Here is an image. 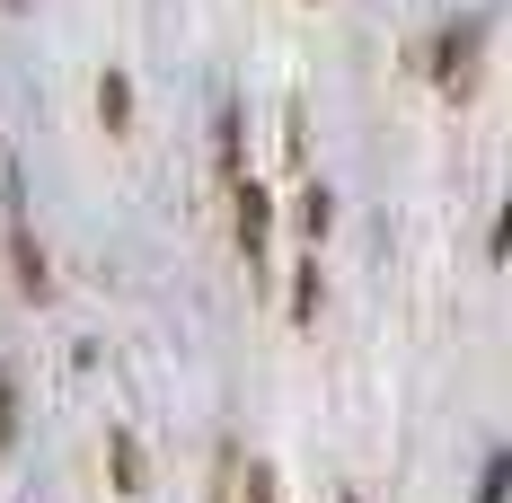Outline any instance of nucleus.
Returning a JSON list of instances; mask_svg holds the SVG:
<instances>
[{
  "mask_svg": "<svg viewBox=\"0 0 512 503\" xmlns=\"http://www.w3.org/2000/svg\"><path fill=\"white\" fill-rule=\"evenodd\" d=\"M345 503H354V495H345Z\"/></svg>",
  "mask_w": 512,
  "mask_h": 503,
  "instance_id": "obj_5",
  "label": "nucleus"
},
{
  "mask_svg": "<svg viewBox=\"0 0 512 503\" xmlns=\"http://www.w3.org/2000/svg\"><path fill=\"white\" fill-rule=\"evenodd\" d=\"M248 503H274V468H248Z\"/></svg>",
  "mask_w": 512,
  "mask_h": 503,
  "instance_id": "obj_4",
  "label": "nucleus"
},
{
  "mask_svg": "<svg viewBox=\"0 0 512 503\" xmlns=\"http://www.w3.org/2000/svg\"><path fill=\"white\" fill-rule=\"evenodd\" d=\"M239 239H248V256H265V195L256 186H239Z\"/></svg>",
  "mask_w": 512,
  "mask_h": 503,
  "instance_id": "obj_1",
  "label": "nucleus"
},
{
  "mask_svg": "<svg viewBox=\"0 0 512 503\" xmlns=\"http://www.w3.org/2000/svg\"><path fill=\"white\" fill-rule=\"evenodd\" d=\"M115 486H124V495H142V468H133V442H124V433H115Z\"/></svg>",
  "mask_w": 512,
  "mask_h": 503,
  "instance_id": "obj_2",
  "label": "nucleus"
},
{
  "mask_svg": "<svg viewBox=\"0 0 512 503\" xmlns=\"http://www.w3.org/2000/svg\"><path fill=\"white\" fill-rule=\"evenodd\" d=\"M318 230H327V195L309 186V195H301V239H318Z\"/></svg>",
  "mask_w": 512,
  "mask_h": 503,
  "instance_id": "obj_3",
  "label": "nucleus"
}]
</instances>
